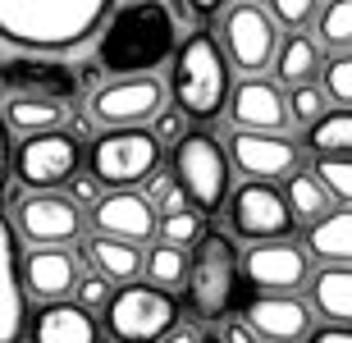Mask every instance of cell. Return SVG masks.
Segmentation results:
<instances>
[{
  "label": "cell",
  "mask_w": 352,
  "mask_h": 343,
  "mask_svg": "<svg viewBox=\"0 0 352 343\" xmlns=\"http://www.w3.org/2000/svg\"><path fill=\"white\" fill-rule=\"evenodd\" d=\"M311 174L325 184L334 206H352V156H316Z\"/></svg>",
  "instance_id": "33"
},
{
  "label": "cell",
  "mask_w": 352,
  "mask_h": 343,
  "mask_svg": "<svg viewBox=\"0 0 352 343\" xmlns=\"http://www.w3.org/2000/svg\"><path fill=\"white\" fill-rule=\"evenodd\" d=\"M201 220H206V215L192 211V206H183V211H165V215H160V225H156V238H160V243H170V247L188 252L197 238H201V229H206Z\"/></svg>",
  "instance_id": "32"
},
{
  "label": "cell",
  "mask_w": 352,
  "mask_h": 343,
  "mask_svg": "<svg viewBox=\"0 0 352 343\" xmlns=\"http://www.w3.org/2000/svg\"><path fill=\"white\" fill-rule=\"evenodd\" d=\"M28 339L32 343H105V325L82 302L60 298V302H46L28 320Z\"/></svg>",
  "instance_id": "20"
},
{
  "label": "cell",
  "mask_w": 352,
  "mask_h": 343,
  "mask_svg": "<svg viewBox=\"0 0 352 343\" xmlns=\"http://www.w3.org/2000/svg\"><path fill=\"white\" fill-rule=\"evenodd\" d=\"M307 252L320 265H352V206H334L307 225Z\"/></svg>",
  "instance_id": "24"
},
{
  "label": "cell",
  "mask_w": 352,
  "mask_h": 343,
  "mask_svg": "<svg viewBox=\"0 0 352 343\" xmlns=\"http://www.w3.org/2000/svg\"><path fill=\"white\" fill-rule=\"evenodd\" d=\"M170 174L174 184L183 188L188 206L201 215H220L229 206V192H234V160H229V146H220V137L206 129H188L174 142L170 156Z\"/></svg>",
  "instance_id": "5"
},
{
  "label": "cell",
  "mask_w": 352,
  "mask_h": 343,
  "mask_svg": "<svg viewBox=\"0 0 352 343\" xmlns=\"http://www.w3.org/2000/svg\"><path fill=\"white\" fill-rule=\"evenodd\" d=\"M320 60H325V51H320V41H316L311 32H284V37H279V51H274V60H270L274 82H279L284 92L298 87V82H316Z\"/></svg>",
  "instance_id": "23"
},
{
  "label": "cell",
  "mask_w": 352,
  "mask_h": 343,
  "mask_svg": "<svg viewBox=\"0 0 352 343\" xmlns=\"http://www.w3.org/2000/svg\"><path fill=\"white\" fill-rule=\"evenodd\" d=\"M307 343H352V325H320L307 334Z\"/></svg>",
  "instance_id": "40"
},
{
  "label": "cell",
  "mask_w": 352,
  "mask_h": 343,
  "mask_svg": "<svg viewBox=\"0 0 352 343\" xmlns=\"http://www.w3.org/2000/svg\"><path fill=\"white\" fill-rule=\"evenodd\" d=\"M170 106H179L188 119L210 124L229 110V92H234V65L224 55L215 27H192L179 41V51L170 60Z\"/></svg>",
  "instance_id": "3"
},
{
  "label": "cell",
  "mask_w": 352,
  "mask_h": 343,
  "mask_svg": "<svg viewBox=\"0 0 352 343\" xmlns=\"http://www.w3.org/2000/svg\"><path fill=\"white\" fill-rule=\"evenodd\" d=\"M243 320L261 343H307L316 330V311L298 293H252L243 298Z\"/></svg>",
  "instance_id": "16"
},
{
  "label": "cell",
  "mask_w": 352,
  "mask_h": 343,
  "mask_svg": "<svg viewBox=\"0 0 352 343\" xmlns=\"http://www.w3.org/2000/svg\"><path fill=\"white\" fill-rule=\"evenodd\" d=\"M82 170V146L74 133L51 129V133H28L23 146L14 151V174L28 192H55Z\"/></svg>",
  "instance_id": "10"
},
{
  "label": "cell",
  "mask_w": 352,
  "mask_h": 343,
  "mask_svg": "<svg viewBox=\"0 0 352 343\" xmlns=\"http://www.w3.org/2000/svg\"><path fill=\"white\" fill-rule=\"evenodd\" d=\"M215 37H220L229 65H234L243 78H252V74L270 69L284 32H279V23L270 19L265 5H256V0H238V5H229V10L220 14V32H215Z\"/></svg>",
  "instance_id": "8"
},
{
  "label": "cell",
  "mask_w": 352,
  "mask_h": 343,
  "mask_svg": "<svg viewBox=\"0 0 352 343\" xmlns=\"http://www.w3.org/2000/svg\"><path fill=\"white\" fill-rule=\"evenodd\" d=\"M115 0H0V41L28 55H74L101 37Z\"/></svg>",
  "instance_id": "1"
},
{
  "label": "cell",
  "mask_w": 352,
  "mask_h": 343,
  "mask_svg": "<svg viewBox=\"0 0 352 343\" xmlns=\"http://www.w3.org/2000/svg\"><path fill=\"white\" fill-rule=\"evenodd\" d=\"M0 87L14 96H28V101H74L82 92L78 69L65 65L60 55H28L14 51L10 60H0Z\"/></svg>",
  "instance_id": "12"
},
{
  "label": "cell",
  "mask_w": 352,
  "mask_h": 343,
  "mask_svg": "<svg viewBox=\"0 0 352 343\" xmlns=\"http://www.w3.org/2000/svg\"><path fill=\"white\" fill-rule=\"evenodd\" d=\"M151 133H156V142H160V146H165V142L174 146L183 133H188V115H183L179 106H165L156 119H151Z\"/></svg>",
  "instance_id": "37"
},
{
  "label": "cell",
  "mask_w": 352,
  "mask_h": 343,
  "mask_svg": "<svg viewBox=\"0 0 352 343\" xmlns=\"http://www.w3.org/2000/svg\"><path fill=\"white\" fill-rule=\"evenodd\" d=\"M229 160L243 179L256 184H284L288 174L302 170V146L288 133H229Z\"/></svg>",
  "instance_id": "14"
},
{
  "label": "cell",
  "mask_w": 352,
  "mask_h": 343,
  "mask_svg": "<svg viewBox=\"0 0 352 343\" xmlns=\"http://www.w3.org/2000/svg\"><path fill=\"white\" fill-rule=\"evenodd\" d=\"M183 5H188V10L197 14V19H220V14L229 10L224 0H183Z\"/></svg>",
  "instance_id": "43"
},
{
  "label": "cell",
  "mask_w": 352,
  "mask_h": 343,
  "mask_svg": "<svg viewBox=\"0 0 352 343\" xmlns=\"http://www.w3.org/2000/svg\"><path fill=\"white\" fill-rule=\"evenodd\" d=\"M316 82H320L329 106H352V51H329L320 60Z\"/></svg>",
  "instance_id": "31"
},
{
  "label": "cell",
  "mask_w": 352,
  "mask_h": 343,
  "mask_svg": "<svg viewBox=\"0 0 352 343\" xmlns=\"http://www.w3.org/2000/svg\"><path fill=\"white\" fill-rule=\"evenodd\" d=\"M307 146L316 156H352V106H329L307 129Z\"/></svg>",
  "instance_id": "27"
},
{
  "label": "cell",
  "mask_w": 352,
  "mask_h": 343,
  "mask_svg": "<svg viewBox=\"0 0 352 343\" xmlns=\"http://www.w3.org/2000/svg\"><path fill=\"white\" fill-rule=\"evenodd\" d=\"M224 115L243 133H288L293 129V124H288V92L274 78H261V74L234 82Z\"/></svg>",
  "instance_id": "17"
},
{
  "label": "cell",
  "mask_w": 352,
  "mask_h": 343,
  "mask_svg": "<svg viewBox=\"0 0 352 343\" xmlns=\"http://www.w3.org/2000/svg\"><path fill=\"white\" fill-rule=\"evenodd\" d=\"M87 261L91 270H101L110 284H133V279H142V261L146 252L138 243H124V238H87Z\"/></svg>",
  "instance_id": "25"
},
{
  "label": "cell",
  "mask_w": 352,
  "mask_h": 343,
  "mask_svg": "<svg viewBox=\"0 0 352 343\" xmlns=\"http://www.w3.org/2000/svg\"><path fill=\"white\" fill-rule=\"evenodd\" d=\"M229 229L243 243H274V238H293L298 220L288 211V197L279 184H256V179H243V184L229 192Z\"/></svg>",
  "instance_id": "9"
},
{
  "label": "cell",
  "mask_w": 352,
  "mask_h": 343,
  "mask_svg": "<svg viewBox=\"0 0 352 343\" xmlns=\"http://www.w3.org/2000/svg\"><path fill=\"white\" fill-rule=\"evenodd\" d=\"M160 151H165V146L156 142L151 124H146V129H101L91 137L87 165H91V174L101 179V188L115 192V188L146 184V179L160 170Z\"/></svg>",
  "instance_id": "7"
},
{
  "label": "cell",
  "mask_w": 352,
  "mask_h": 343,
  "mask_svg": "<svg viewBox=\"0 0 352 343\" xmlns=\"http://www.w3.org/2000/svg\"><path fill=\"white\" fill-rule=\"evenodd\" d=\"M101 325L115 343H160L179 325V293L156 284H119L101 311Z\"/></svg>",
  "instance_id": "6"
},
{
  "label": "cell",
  "mask_w": 352,
  "mask_h": 343,
  "mask_svg": "<svg viewBox=\"0 0 352 343\" xmlns=\"http://www.w3.org/2000/svg\"><path fill=\"white\" fill-rule=\"evenodd\" d=\"M165 82L156 74H138V78H110L105 87L91 92V119L101 129H146L151 119L165 110Z\"/></svg>",
  "instance_id": "11"
},
{
  "label": "cell",
  "mask_w": 352,
  "mask_h": 343,
  "mask_svg": "<svg viewBox=\"0 0 352 343\" xmlns=\"http://www.w3.org/2000/svg\"><path fill=\"white\" fill-rule=\"evenodd\" d=\"M307 302L325 325H352V265H320L307 279Z\"/></svg>",
  "instance_id": "22"
},
{
  "label": "cell",
  "mask_w": 352,
  "mask_h": 343,
  "mask_svg": "<svg viewBox=\"0 0 352 343\" xmlns=\"http://www.w3.org/2000/svg\"><path fill=\"white\" fill-rule=\"evenodd\" d=\"M325 110H329V101H325V92H320V82L288 87V124H293V129H311Z\"/></svg>",
  "instance_id": "34"
},
{
  "label": "cell",
  "mask_w": 352,
  "mask_h": 343,
  "mask_svg": "<svg viewBox=\"0 0 352 343\" xmlns=\"http://www.w3.org/2000/svg\"><path fill=\"white\" fill-rule=\"evenodd\" d=\"M142 275H146V284H156V289H165V293H183V279H188V252L170 247V243L156 238V247L146 252V261H142Z\"/></svg>",
  "instance_id": "29"
},
{
  "label": "cell",
  "mask_w": 352,
  "mask_h": 343,
  "mask_svg": "<svg viewBox=\"0 0 352 343\" xmlns=\"http://www.w3.org/2000/svg\"><path fill=\"white\" fill-rule=\"evenodd\" d=\"M14 229L32 247H65L82 234V206H74L60 192H23L14 201Z\"/></svg>",
  "instance_id": "15"
},
{
  "label": "cell",
  "mask_w": 352,
  "mask_h": 343,
  "mask_svg": "<svg viewBox=\"0 0 352 343\" xmlns=\"http://www.w3.org/2000/svg\"><path fill=\"white\" fill-rule=\"evenodd\" d=\"M10 170H14V151H10V124L0 119V192L10 184Z\"/></svg>",
  "instance_id": "41"
},
{
  "label": "cell",
  "mask_w": 352,
  "mask_h": 343,
  "mask_svg": "<svg viewBox=\"0 0 352 343\" xmlns=\"http://www.w3.org/2000/svg\"><path fill=\"white\" fill-rule=\"evenodd\" d=\"M69 119V101H28V96H14L10 110H5V124L28 133H51V129H65Z\"/></svg>",
  "instance_id": "28"
},
{
  "label": "cell",
  "mask_w": 352,
  "mask_h": 343,
  "mask_svg": "<svg viewBox=\"0 0 352 343\" xmlns=\"http://www.w3.org/2000/svg\"><path fill=\"white\" fill-rule=\"evenodd\" d=\"M91 225L105 238H124V243H138V247H142V243L156 238L160 211L138 192V188H115V192H105V197L91 206Z\"/></svg>",
  "instance_id": "19"
},
{
  "label": "cell",
  "mask_w": 352,
  "mask_h": 343,
  "mask_svg": "<svg viewBox=\"0 0 352 343\" xmlns=\"http://www.w3.org/2000/svg\"><path fill=\"white\" fill-rule=\"evenodd\" d=\"M78 261L69 247H32L23 256V284L28 298H41V302H60V298H74L78 289Z\"/></svg>",
  "instance_id": "21"
},
{
  "label": "cell",
  "mask_w": 352,
  "mask_h": 343,
  "mask_svg": "<svg viewBox=\"0 0 352 343\" xmlns=\"http://www.w3.org/2000/svg\"><path fill=\"white\" fill-rule=\"evenodd\" d=\"M201 339H206V334L197 330L192 320H179V325H174V330L165 334V339H160V343H201Z\"/></svg>",
  "instance_id": "42"
},
{
  "label": "cell",
  "mask_w": 352,
  "mask_h": 343,
  "mask_svg": "<svg viewBox=\"0 0 352 343\" xmlns=\"http://www.w3.org/2000/svg\"><path fill=\"white\" fill-rule=\"evenodd\" d=\"M265 10H270V19L279 23V32H307V27L316 23L320 0H270Z\"/></svg>",
  "instance_id": "35"
},
{
  "label": "cell",
  "mask_w": 352,
  "mask_h": 343,
  "mask_svg": "<svg viewBox=\"0 0 352 343\" xmlns=\"http://www.w3.org/2000/svg\"><path fill=\"white\" fill-rule=\"evenodd\" d=\"M311 27L320 51H352V0H325Z\"/></svg>",
  "instance_id": "30"
},
{
  "label": "cell",
  "mask_w": 352,
  "mask_h": 343,
  "mask_svg": "<svg viewBox=\"0 0 352 343\" xmlns=\"http://www.w3.org/2000/svg\"><path fill=\"white\" fill-rule=\"evenodd\" d=\"M110 279L101 275V270H91V275H78V289H74V302H82L87 311H105V302H110Z\"/></svg>",
  "instance_id": "36"
},
{
  "label": "cell",
  "mask_w": 352,
  "mask_h": 343,
  "mask_svg": "<svg viewBox=\"0 0 352 343\" xmlns=\"http://www.w3.org/2000/svg\"><path fill=\"white\" fill-rule=\"evenodd\" d=\"M284 197H288V211H293L298 225H311V220H320L325 211H334V197L325 192V184H320L311 170L288 174L284 179Z\"/></svg>",
  "instance_id": "26"
},
{
  "label": "cell",
  "mask_w": 352,
  "mask_h": 343,
  "mask_svg": "<svg viewBox=\"0 0 352 343\" xmlns=\"http://www.w3.org/2000/svg\"><path fill=\"white\" fill-rule=\"evenodd\" d=\"M201 343H220V334H206V339H201Z\"/></svg>",
  "instance_id": "44"
},
{
  "label": "cell",
  "mask_w": 352,
  "mask_h": 343,
  "mask_svg": "<svg viewBox=\"0 0 352 343\" xmlns=\"http://www.w3.org/2000/svg\"><path fill=\"white\" fill-rule=\"evenodd\" d=\"M311 279V252L298 238L252 243L243 252V284L252 293H298Z\"/></svg>",
  "instance_id": "13"
},
{
  "label": "cell",
  "mask_w": 352,
  "mask_h": 343,
  "mask_svg": "<svg viewBox=\"0 0 352 343\" xmlns=\"http://www.w3.org/2000/svg\"><path fill=\"white\" fill-rule=\"evenodd\" d=\"M238 298H243V252L234 234L201 229V238L188 247V279H183V302L192 325H220Z\"/></svg>",
  "instance_id": "4"
},
{
  "label": "cell",
  "mask_w": 352,
  "mask_h": 343,
  "mask_svg": "<svg viewBox=\"0 0 352 343\" xmlns=\"http://www.w3.org/2000/svg\"><path fill=\"white\" fill-rule=\"evenodd\" d=\"M65 188H69V201H74V206H82V211H91V206H96V201L105 197V192H101V179H96L91 170H87V174L78 170Z\"/></svg>",
  "instance_id": "38"
},
{
  "label": "cell",
  "mask_w": 352,
  "mask_h": 343,
  "mask_svg": "<svg viewBox=\"0 0 352 343\" xmlns=\"http://www.w3.org/2000/svg\"><path fill=\"white\" fill-rule=\"evenodd\" d=\"M183 41L179 10L165 0H124L115 14L105 19L101 37H96V65L110 78H138V74H156L170 65Z\"/></svg>",
  "instance_id": "2"
},
{
  "label": "cell",
  "mask_w": 352,
  "mask_h": 343,
  "mask_svg": "<svg viewBox=\"0 0 352 343\" xmlns=\"http://www.w3.org/2000/svg\"><path fill=\"white\" fill-rule=\"evenodd\" d=\"M28 284H23V252H19V229L0 211V343L28 339Z\"/></svg>",
  "instance_id": "18"
},
{
  "label": "cell",
  "mask_w": 352,
  "mask_h": 343,
  "mask_svg": "<svg viewBox=\"0 0 352 343\" xmlns=\"http://www.w3.org/2000/svg\"><path fill=\"white\" fill-rule=\"evenodd\" d=\"M220 343H261V339L252 334V325L243 316H224L220 320Z\"/></svg>",
  "instance_id": "39"
}]
</instances>
